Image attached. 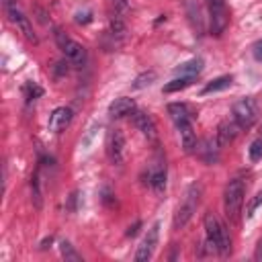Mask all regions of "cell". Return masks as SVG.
<instances>
[{
    "label": "cell",
    "instance_id": "cell-1",
    "mask_svg": "<svg viewBox=\"0 0 262 262\" xmlns=\"http://www.w3.org/2000/svg\"><path fill=\"white\" fill-rule=\"evenodd\" d=\"M244 194H246V180L235 176L225 184L223 190V209H225V217L231 223L239 221V213H242V205H244Z\"/></svg>",
    "mask_w": 262,
    "mask_h": 262
},
{
    "label": "cell",
    "instance_id": "cell-2",
    "mask_svg": "<svg viewBox=\"0 0 262 262\" xmlns=\"http://www.w3.org/2000/svg\"><path fill=\"white\" fill-rule=\"evenodd\" d=\"M201 196H203V186L201 182H192L182 199V203L178 205L176 213H174V219H172V227L174 229H182L186 227V223L192 219V215L196 213V207L201 203Z\"/></svg>",
    "mask_w": 262,
    "mask_h": 262
},
{
    "label": "cell",
    "instance_id": "cell-3",
    "mask_svg": "<svg viewBox=\"0 0 262 262\" xmlns=\"http://www.w3.org/2000/svg\"><path fill=\"white\" fill-rule=\"evenodd\" d=\"M205 233H207V244L217 250L221 256L229 254L231 252V239H229V233L225 229V225L213 215V213H205Z\"/></svg>",
    "mask_w": 262,
    "mask_h": 262
},
{
    "label": "cell",
    "instance_id": "cell-4",
    "mask_svg": "<svg viewBox=\"0 0 262 262\" xmlns=\"http://www.w3.org/2000/svg\"><path fill=\"white\" fill-rule=\"evenodd\" d=\"M2 4H4V12H6L8 20L16 27V31H18V33L29 41V43H37V41H39V37H37V33H35L33 25H31V18L23 12V8H20L18 0H4Z\"/></svg>",
    "mask_w": 262,
    "mask_h": 262
},
{
    "label": "cell",
    "instance_id": "cell-5",
    "mask_svg": "<svg viewBox=\"0 0 262 262\" xmlns=\"http://www.w3.org/2000/svg\"><path fill=\"white\" fill-rule=\"evenodd\" d=\"M145 184L158 194H162L166 190V160L162 156H156L147 164V168H145Z\"/></svg>",
    "mask_w": 262,
    "mask_h": 262
},
{
    "label": "cell",
    "instance_id": "cell-6",
    "mask_svg": "<svg viewBox=\"0 0 262 262\" xmlns=\"http://www.w3.org/2000/svg\"><path fill=\"white\" fill-rule=\"evenodd\" d=\"M55 41H57V45H59L63 57H66L70 63L82 66V63L86 61V49H84V45H80L78 41L70 39V37H68L66 33H61V31H55Z\"/></svg>",
    "mask_w": 262,
    "mask_h": 262
},
{
    "label": "cell",
    "instance_id": "cell-7",
    "mask_svg": "<svg viewBox=\"0 0 262 262\" xmlns=\"http://www.w3.org/2000/svg\"><path fill=\"white\" fill-rule=\"evenodd\" d=\"M231 113H233V121L242 129H250L258 121V106H256V102L252 98H239L233 104Z\"/></svg>",
    "mask_w": 262,
    "mask_h": 262
},
{
    "label": "cell",
    "instance_id": "cell-8",
    "mask_svg": "<svg viewBox=\"0 0 262 262\" xmlns=\"http://www.w3.org/2000/svg\"><path fill=\"white\" fill-rule=\"evenodd\" d=\"M209 16H211V33L221 35L229 25V12L225 6V0H207Z\"/></svg>",
    "mask_w": 262,
    "mask_h": 262
},
{
    "label": "cell",
    "instance_id": "cell-9",
    "mask_svg": "<svg viewBox=\"0 0 262 262\" xmlns=\"http://www.w3.org/2000/svg\"><path fill=\"white\" fill-rule=\"evenodd\" d=\"M106 154H108V160L115 164V166H121L123 160H125V135L121 129H113L106 137Z\"/></svg>",
    "mask_w": 262,
    "mask_h": 262
},
{
    "label": "cell",
    "instance_id": "cell-10",
    "mask_svg": "<svg viewBox=\"0 0 262 262\" xmlns=\"http://www.w3.org/2000/svg\"><path fill=\"white\" fill-rule=\"evenodd\" d=\"M158 237H160V223H154V225L147 229L143 242L139 244V248H137V252H135V262H147V260L154 256L156 246H158Z\"/></svg>",
    "mask_w": 262,
    "mask_h": 262
},
{
    "label": "cell",
    "instance_id": "cell-11",
    "mask_svg": "<svg viewBox=\"0 0 262 262\" xmlns=\"http://www.w3.org/2000/svg\"><path fill=\"white\" fill-rule=\"evenodd\" d=\"M182 6H184V14H186L192 31L199 37L205 35V14H203L201 0H182Z\"/></svg>",
    "mask_w": 262,
    "mask_h": 262
},
{
    "label": "cell",
    "instance_id": "cell-12",
    "mask_svg": "<svg viewBox=\"0 0 262 262\" xmlns=\"http://www.w3.org/2000/svg\"><path fill=\"white\" fill-rule=\"evenodd\" d=\"M133 125L141 131L143 137H147V141H156L158 139V125L154 121V117L145 111H133Z\"/></svg>",
    "mask_w": 262,
    "mask_h": 262
},
{
    "label": "cell",
    "instance_id": "cell-13",
    "mask_svg": "<svg viewBox=\"0 0 262 262\" xmlns=\"http://www.w3.org/2000/svg\"><path fill=\"white\" fill-rule=\"evenodd\" d=\"M239 131H242V127L235 121H229V119L221 121L219 127H217V137H215L217 143H219V147H225V145L233 143V139L237 137Z\"/></svg>",
    "mask_w": 262,
    "mask_h": 262
},
{
    "label": "cell",
    "instance_id": "cell-14",
    "mask_svg": "<svg viewBox=\"0 0 262 262\" xmlns=\"http://www.w3.org/2000/svg\"><path fill=\"white\" fill-rule=\"evenodd\" d=\"M70 121H72V108H68V106H57L51 115H49V131H53V133H61L68 125H70Z\"/></svg>",
    "mask_w": 262,
    "mask_h": 262
},
{
    "label": "cell",
    "instance_id": "cell-15",
    "mask_svg": "<svg viewBox=\"0 0 262 262\" xmlns=\"http://www.w3.org/2000/svg\"><path fill=\"white\" fill-rule=\"evenodd\" d=\"M133 111H135V100L129 98V96H119L108 104V115L113 119H121V117L133 115Z\"/></svg>",
    "mask_w": 262,
    "mask_h": 262
},
{
    "label": "cell",
    "instance_id": "cell-16",
    "mask_svg": "<svg viewBox=\"0 0 262 262\" xmlns=\"http://www.w3.org/2000/svg\"><path fill=\"white\" fill-rule=\"evenodd\" d=\"M168 115H170V119L174 121L176 129L182 127V125L192 123V113H190V108H188L184 102H170V104H168Z\"/></svg>",
    "mask_w": 262,
    "mask_h": 262
},
{
    "label": "cell",
    "instance_id": "cell-17",
    "mask_svg": "<svg viewBox=\"0 0 262 262\" xmlns=\"http://www.w3.org/2000/svg\"><path fill=\"white\" fill-rule=\"evenodd\" d=\"M178 133H180V143H182V149H184L186 154H192V151H196V145H199V141H196V133H194V127H192V123L178 127Z\"/></svg>",
    "mask_w": 262,
    "mask_h": 262
},
{
    "label": "cell",
    "instance_id": "cell-18",
    "mask_svg": "<svg viewBox=\"0 0 262 262\" xmlns=\"http://www.w3.org/2000/svg\"><path fill=\"white\" fill-rule=\"evenodd\" d=\"M219 143H217V139L215 141H211V139H205L201 145H196V154L207 162V164H215L217 160H219Z\"/></svg>",
    "mask_w": 262,
    "mask_h": 262
},
{
    "label": "cell",
    "instance_id": "cell-19",
    "mask_svg": "<svg viewBox=\"0 0 262 262\" xmlns=\"http://www.w3.org/2000/svg\"><path fill=\"white\" fill-rule=\"evenodd\" d=\"M178 76H192L196 78L201 72H203V59L201 57H194V59H188L184 63H180L176 70H174Z\"/></svg>",
    "mask_w": 262,
    "mask_h": 262
},
{
    "label": "cell",
    "instance_id": "cell-20",
    "mask_svg": "<svg viewBox=\"0 0 262 262\" xmlns=\"http://www.w3.org/2000/svg\"><path fill=\"white\" fill-rule=\"evenodd\" d=\"M231 82H233V78H231V76H219V78H215L213 82H209V84L203 88V94H211V92L225 90V88H229V86H231Z\"/></svg>",
    "mask_w": 262,
    "mask_h": 262
},
{
    "label": "cell",
    "instance_id": "cell-21",
    "mask_svg": "<svg viewBox=\"0 0 262 262\" xmlns=\"http://www.w3.org/2000/svg\"><path fill=\"white\" fill-rule=\"evenodd\" d=\"M192 76H178V78H174V80H170L166 86H164V92H178V90H184V88H188L190 84H192Z\"/></svg>",
    "mask_w": 262,
    "mask_h": 262
},
{
    "label": "cell",
    "instance_id": "cell-22",
    "mask_svg": "<svg viewBox=\"0 0 262 262\" xmlns=\"http://www.w3.org/2000/svg\"><path fill=\"white\" fill-rule=\"evenodd\" d=\"M156 78H158V74L154 72V70H149V72H141L135 80H133V88L135 90H143V88H147V86H151L154 82H156Z\"/></svg>",
    "mask_w": 262,
    "mask_h": 262
},
{
    "label": "cell",
    "instance_id": "cell-23",
    "mask_svg": "<svg viewBox=\"0 0 262 262\" xmlns=\"http://www.w3.org/2000/svg\"><path fill=\"white\" fill-rule=\"evenodd\" d=\"M59 252H61V256L68 260V262H82L84 258H82V254H78L76 252V248L70 244V242H59Z\"/></svg>",
    "mask_w": 262,
    "mask_h": 262
},
{
    "label": "cell",
    "instance_id": "cell-24",
    "mask_svg": "<svg viewBox=\"0 0 262 262\" xmlns=\"http://www.w3.org/2000/svg\"><path fill=\"white\" fill-rule=\"evenodd\" d=\"M108 25H111V35L121 37V35L125 33V23H123L121 14H113V16H111V20H108Z\"/></svg>",
    "mask_w": 262,
    "mask_h": 262
},
{
    "label": "cell",
    "instance_id": "cell-25",
    "mask_svg": "<svg viewBox=\"0 0 262 262\" xmlns=\"http://www.w3.org/2000/svg\"><path fill=\"white\" fill-rule=\"evenodd\" d=\"M31 194H33V203L37 209H41V188H39V174H35L31 178Z\"/></svg>",
    "mask_w": 262,
    "mask_h": 262
},
{
    "label": "cell",
    "instance_id": "cell-26",
    "mask_svg": "<svg viewBox=\"0 0 262 262\" xmlns=\"http://www.w3.org/2000/svg\"><path fill=\"white\" fill-rule=\"evenodd\" d=\"M248 154H250V160H252V162H258V160L262 158V137H258V139H254V141L250 143Z\"/></svg>",
    "mask_w": 262,
    "mask_h": 262
},
{
    "label": "cell",
    "instance_id": "cell-27",
    "mask_svg": "<svg viewBox=\"0 0 262 262\" xmlns=\"http://www.w3.org/2000/svg\"><path fill=\"white\" fill-rule=\"evenodd\" d=\"M260 205H262V190H260V192L250 201V205H248V209H246V217H248V219H250V217H254V213L258 211V207H260Z\"/></svg>",
    "mask_w": 262,
    "mask_h": 262
},
{
    "label": "cell",
    "instance_id": "cell-28",
    "mask_svg": "<svg viewBox=\"0 0 262 262\" xmlns=\"http://www.w3.org/2000/svg\"><path fill=\"white\" fill-rule=\"evenodd\" d=\"M25 94H27V98H29V100H31V98L35 100L37 96H41V94H43V90H41L39 86H35V84H27V86H25Z\"/></svg>",
    "mask_w": 262,
    "mask_h": 262
},
{
    "label": "cell",
    "instance_id": "cell-29",
    "mask_svg": "<svg viewBox=\"0 0 262 262\" xmlns=\"http://www.w3.org/2000/svg\"><path fill=\"white\" fill-rule=\"evenodd\" d=\"M92 20V12L90 10H80V12H76V23L78 25H86V23H90Z\"/></svg>",
    "mask_w": 262,
    "mask_h": 262
},
{
    "label": "cell",
    "instance_id": "cell-30",
    "mask_svg": "<svg viewBox=\"0 0 262 262\" xmlns=\"http://www.w3.org/2000/svg\"><path fill=\"white\" fill-rule=\"evenodd\" d=\"M113 4H115V8L119 10V12H125L127 8H129V0H111Z\"/></svg>",
    "mask_w": 262,
    "mask_h": 262
},
{
    "label": "cell",
    "instance_id": "cell-31",
    "mask_svg": "<svg viewBox=\"0 0 262 262\" xmlns=\"http://www.w3.org/2000/svg\"><path fill=\"white\" fill-rule=\"evenodd\" d=\"M252 53H254V57H256L258 61H262V41L254 43V47H252Z\"/></svg>",
    "mask_w": 262,
    "mask_h": 262
},
{
    "label": "cell",
    "instance_id": "cell-32",
    "mask_svg": "<svg viewBox=\"0 0 262 262\" xmlns=\"http://www.w3.org/2000/svg\"><path fill=\"white\" fill-rule=\"evenodd\" d=\"M35 12H37V18H39V20H41L43 25H47V18H45V16H47V12H45V10H43V8L39 6V4L35 6Z\"/></svg>",
    "mask_w": 262,
    "mask_h": 262
},
{
    "label": "cell",
    "instance_id": "cell-33",
    "mask_svg": "<svg viewBox=\"0 0 262 262\" xmlns=\"http://www.w3.org/2000/svg\"><path fill=\"white\" fill-rule=\"evenodd\" d=\"M139 227H141V223H139V221H135L133 225H129V229H127V235H129V237H133V235H137V231H139Z\"/></svg>",
    "mask_w": 262,
    "mask_h": 262
},
{
    "label": "cell",
    "instance_id": "cell-34",
    "mask_svg": "<svg viewBox=\"0 0 262 262\" xmlns=\"http://www.w3.org/2000/svg\"><path fill=\"white\" fill-rule=\"evenodd\" d=\"M102 194H104V196H102V201H104V203H106V205H111V196H113V194H111V190H108V188H106V186H104V188H102Z\"/></svg>",
    "mask_w": 262,
    "mask_h": 262
},
{
    "label": "cell",
    "instance_id": "cell-35",
    "mask_svg": "<svg viewBox=\"0 0 262 262\" xmlns=\"http://www.w3.org/2000/svg\"><path fill=\"white\" fill-rule=\"evenodd\" d=\"M256 260L262 262V239L258 242V248H256Z\"/></svg>",
    "mask_w": 262,
    "mask_h": 262
},
{
    "label": "cell",
    "instance_id": "cell-36",
    "mask_svg": "<svg viewBox=\"0 0 262 262\" xmlns=\"http://www.w3.org/2000/svg\"><path fill=\"white\" fill-rule=\"evenodd\" d=\"M51 242H53V237H51V235H49V237H45V239L41 242V250H45V248H47V246H49Z\"/></svg>",
    "mask_w": 262,
    "mask_h": 262
}]
</instances>
